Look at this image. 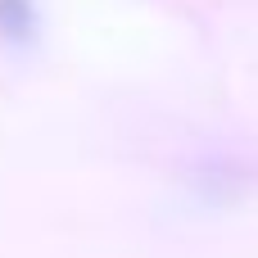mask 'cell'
I'll return each instance as SVG.
<instances>
[{"mask_svg": "<svg viewBox=\"0 0 258 258\" xmlns=\"http://www.w3.org/2000/svg\"><path fill=\"white\" fill-rule=\"evenodd\" d=\"M41 36V14L32 0H0V41L9 50H27Z\"/></svg>", "mask_w": 258, "mask_h": 258, "instance_id": "2", "label": "cell"}, {"mask_svg": "<svg viewBox=\"0 0 258 258\" xmlns=\"http://www.w3.org/2000/svg\"><path fill=\"white\" fill-rule=\"evenodd\" d=\"M254 186V172L240 163V159H227V154H213L209 163H200L195 172V200L209 204L213 213L218 209H236Z\"/></svg>", "mask_w": 258, "mask_h": 258, "instance_id": "1", "label": "cell"}]
</instances>
